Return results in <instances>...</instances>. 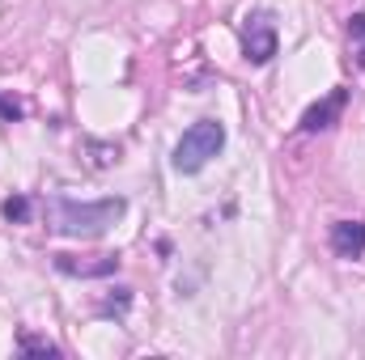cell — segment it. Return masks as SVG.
Returning a JSON list of instances; mask_svg holds the SVG:
<instances>
[{
  "mask_svg": "<svg viewBox=\"0 0 365 360\" xmlns=\"http://www.w3.org/2000/svg\"><path fill=\"white\" fill-rule=\"evenodd\" d=\"M128 212V199H51V229L64 233V238H102L115 229V221Z\"/></svg>",
  "mask_w": 365,
  "mask_h": 360,
  "instance_id": "1",
  "label": "cell"
},
{
  "mask_svg": "<svg viewBox=\"0 0 365 360\" xmlns=\"http://www.w3.org/2000/svg\"><path fill=\"white\" fill-rule=\"evenodd\" d=\"M221 149H225V127H221L217 119H200V123H191L179 136V144H175V153H170V166H175L179 174H200Z\"/></svg>",
  "mask_w": 365,
  "mask_h": 360,
  "instance_id": "2",
  "label": "cell"
},
{
  "mask_svg": "<svg viewBox=\"0 0 365 360\" xmlns=\"http://www.w3.org/2000/svg\"><path fill=\"white\" fill-rule=\"evenodd\" d=\"M276 26L268 13H251L247 17V26H242V55H247V64H255V68H264V64H272L276 55Z\"/></svg>",
  "mask_w": 365,
  "mask_h": 360,
  "instance_id": "3",
  "label": "cell"
},
{
  "mask_svg": "<svg viewBox=\"0 0 365 360\" xmlns=\"http://www.w3.org/2000/svg\"><path fill=\"white\" fill-rule=\"evenodd\" d=\"M344 106H349V90H331L323 102H314V106L302 115V132H327V127L344 115Z\"/></svg>",
  "mask_w": 365,
  "mask_h": 360,
  "instance_id": "4",
  "label": "cell"
},
{
  "mask_svg": "<svg viewBox=\"0 0 365 360\" xmlns=\"http://www.w3.org/2000/svg\"><path fill=\"white\" fill-rule=\"evenodd\" d=\"M331 250L340 259H361L365 255V221H336L331 225Z\"/></svg>",
  "mask_w": 365,
  "mask_h": 360,
  "instance_id": "5",
  "label": "cell"
},
{
  "mask_svg": "<svg viewBox=\"0 0 365 360\" xmlns=\"http://www.w3.org/2000/svg\"><path fill=\"white\" fill-rule=\"evenodd\" d=\"M56 268L64 271V275H110V271L119 268V259H106V263H73L68 255H60Z\"/></svg>",
  "mask_w": 365,
  "mask_h": 360,
  "instance_id": "6",
  "label": "cell"
},
{
  "mask_svg": "<svg viewBox=\"0 0 365 360\" xmlns=\"http://www.w3.org/2000/svg\"><path fill=\"white\" fill-rule=\"evenodd\" d=\"M0 216H4L9 225H21V221H30V199H26V195H9V199L0 203Z\"/></svg>",
  "mask_w": 365,
  "mask_h": 360,
  "instance_id": "7",
  "label": "cell"
},
{
  "mask_svg": "<svg viewBox=\"0 0 365 360\" xmlns=\"http://www.w3.org/2000/svg\"><path fill=\"white\" fill-rule=\"evenodd\" d=\"M17 348H21V352H34V356H60V348H56L51 339H38V335H21Z\"/></svg>",
  "mask_w": 365,
  "mask_h": 360,
  "instance_id": "8",
  "label": "cell"
},
{
  "mask_svg": "<svg viewBox=\"0 0 365 360\" xmlns=\"http://www.w3.org/2000/svg\"><path fill=\"white\" fill-rule=\"evenodd\" d=\"M349 38L361 43V68H365V13H353L349 17Z\"/></svg>",
  "mask_w": 365,
  "mask_h": 360,
  "instance_id": "9",
  "label": "cell"
},
{
  "mask_svg": "<svg viewBox=\"0 0 365 360\" xmlns=\"http://www.w3.org/2000/svg\"><path fill=\"white\" fill-rule=\"evenodd\" d=\"M21 119V106L13 97H0V123H17Z\"/></svg>",
  "mask_w": 365,
  "mask_h": 360,
  "instance_id": "10",
  "label": "cell"
},
{
  "mask_svg": "<svg viewBox=\"0 0 365 360\" xmlns=\"http://www.w3.org/2000/svg\"><path fill=\"white\" fill-rule=\"evenodd\" d=\"M128 301H132V297H128V288H119V297H115V301H106V305H102V314H123V309H128Z\"/></svg>",
  "mask_w": 365,
  "mask_h": 360,
  "instance_id": "11",
  "label": "cell"
}]
</instances>
